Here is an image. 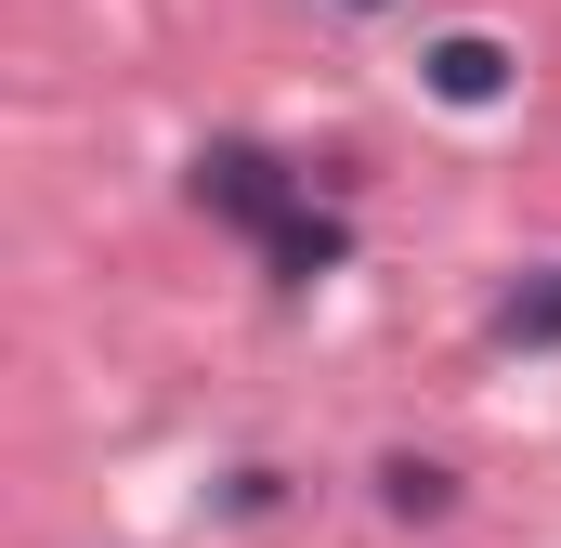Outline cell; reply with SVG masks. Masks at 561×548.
Wrapping results in <instances>:
<instances>
[{
  "instance_id": "obj_5",
  "label": "cell",
  "mask_w": 561,
  "mask_h": 548,
  "mask_svg": "<svg viewBox=\"0 0 561 548\" xmlns=\"http://www.w3.org/2000/svg\"><path fill=\"white\" fill-rule=\"evenodd\" d=\"M379 510H392V523H444V510H457V470H444V457H379Z\"/></svg>"
},
{
  "instance_id": "obj_1",
  "label": "cell",
  "mask_w": 561,
  "mask_h": 548,
  "mask_svg": "<svg viewBox=\"0 0 561 548\" xmlns=\"http://www.w3.org/2000/svg\"><path fill=\"white\" fill-rule=\"evenodd\" d=\"M196 209H209V222H236L249 249H275L313 196H300V170L262 157V144H209V157H196Z\"/></svg>"
},
{
  "instance_id": "obj_6",
  "label": "cell",
  "mask_w": 561,
  "mask_h": 548,
  "mask_svg": "<svg viewBox=\"0 0 561 548\" xmlns=\"http://www.w3.org/2000/svg\"><path fill=\"white\" fill-rule=\"evenodd\" d=\"M327 13H392V0H327Z\"/></svg>"
},
{
  "instance_id": "obj_4",
  "label": "cell",
  "mask_w": 561,
  "mask_h": 548,
  "mask_svg": "<svg viewBox=\"0 0 561 548\" xmlns=\"http://www.w3.org/2000/svg\"><path fill=\"white\" fill-rule=\"evenodd\" d=\"M262 262H275V287H313V274H340V262H353V222H340V209H300V222H287Z\"/></svg>"
},
{
  "instance_id": "obj_3",
  "label": "cell",
  "mask_w": 561,
  "mask_h": 548,
  "mask_svg": "<svg viewBox=\"0 0 561 548\" xmlns=\"http://www.w3.org/2000/svg\"><path fill=\"white\" fill-rule=\"evenodd\" d=\"M496 340H510V353H561V262L496 287Z\"/></svg>"
},
{
  "instance_id": "obj_2",
  "label": "cell",
  "mask_w": 561,
  "mask_h": 548,
  "mask_svg": "<svg viewBox=\"0 0 561 548\" xmlns=\"http://www.w3.org/2000/svg\"><path fill=\"white\" fill-rule=\"evenodd\" d=\"M419 79H431V105L483 118V105H510V92H523V53H510V39H483V26H444V39L419 53Z\"/></svg>"
}]
</instances>
